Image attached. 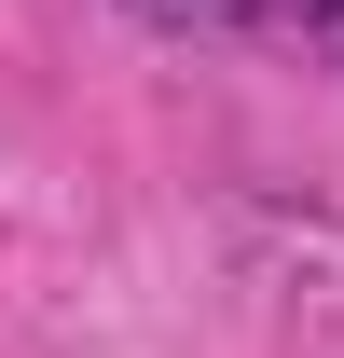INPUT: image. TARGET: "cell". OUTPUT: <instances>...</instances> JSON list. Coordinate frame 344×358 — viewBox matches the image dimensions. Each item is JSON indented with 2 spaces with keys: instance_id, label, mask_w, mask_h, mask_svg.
I'll return each instance as SVG.
<instances>
[{
  "instance_id": "6da1fadb",
  "label": "cell",
  "mask_w": 344,
  "mask_h": 358,
  "mask_svg": "<svg viewBox=\"0 0 344 358\" xmlns=\"http://www.w3.org/2000/svg\"><path fill=\"white\" fill-rule=\"evenodd\" d=\"M138 28H220V42H275V55H331L344 69V0H124Z\"/></svg>"
}]
</instances>
